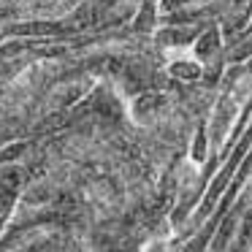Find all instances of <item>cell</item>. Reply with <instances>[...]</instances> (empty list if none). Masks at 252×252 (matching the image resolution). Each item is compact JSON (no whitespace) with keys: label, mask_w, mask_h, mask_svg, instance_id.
<instances>
[{"label":"cell","mask_w":252,"mask_h":252,"mask_svg":"<svg viewBox=\"0 0 252 252\" xmlns=\"http://www.w3.org/2000/svg\"><path fill=\"white\" fill-rule=\"evenodd\" d=\"M19 187H22V179H19L17 171H11V174H6L3 179H0V233H3V228H6L14 206H17Z\"/></svg>","instance_id":"3957f363"},{"label":"cell","mask_w":252,"mask_h":252,"mask_svg":"<svg viewBox=\"0 0 252 252\" xmlns=\"http://www.w3.org/2000/svg\"><path fill=\"white\" fill-rule=\"evenodd\" d=\"M152 25H155V3L144 0L141 8H138V19L133 22V30H152Z\"/></svg>","instance_id":"5b68a950"},{"label":"cell","mask_w":252,"mask_h":252,"mask_svg":"<svg viewBox=\"0 0 252 252\" xmlns=\"http://www.w3.org/2000/svg\"><path fill=\"white\" fill-rule=\"evenodd\" d=\"M171 73L179 82H195V79L203 76V65L195 60V57H187V60H174L171 63Z\"/></svg>","instance_id":"277c9868"},{"label":"cell","mask_w":252,"mask_h":252,"mask_svg":"<svg viewBox=\"0 0 252 252\" xmlns=\"http://www.w3.org/2000/svg\"><path fill=\"white\" fill-rule=\"evenodd\" d=\"M201 33V25H165L155 33V41L165 49H182V46H192V41Z\"/></svg>","instance_id":"7a4b0ae2"},{"label":"cell","mask_w":252,"mask_h":252,"mask_svg":"<svg viewBox=\"0 0 252 252\" xmlns=\"http://www.w3.org/2000/svg\"><path fill=\"white\" fill-rule=\"evenodd\" d=\"M220 52H222V28L214 25V22L203 25L198 38L192 41V57L203 65V73L212 71V65H214Z\"/></svg>","instance_id":"6da1fadb"}]
</instances>
